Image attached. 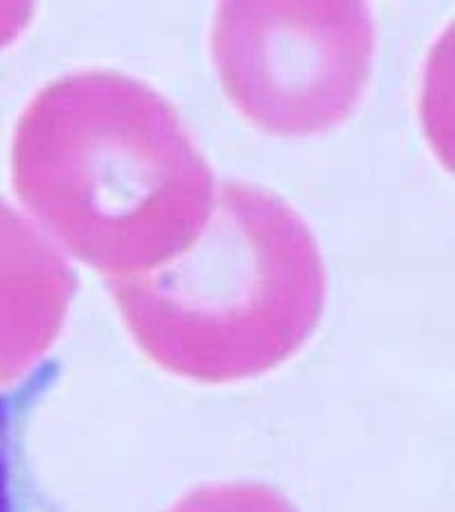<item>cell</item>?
I'll return each instance as SVG.
<instances>
[{"label":"cell","mask_w":455,"mask_h":512,"mask_svg":"<svg viewBox=\"0 0 455 512\" xmlns=\"http://www.w3.org/2000/svg\"><path fill=\"white\" fill-rule=\"evenodd\" d=\"M175 512H298L281 492L265 484L205 486L187 496Z\"/></svg>","instance_id":"3"},{"label":"cell","mask_w":455,"mask_h":512,"mask_svg":"<svg viewBox=\"0 0 455 512\" xmlns=\"http://www.w3.org/2000/svg\"><path fill=\"white\" fill-rule=\"evenodd\" d=\"M155 295L159 344L190 378H253L291 358L317 328L326 271L305 219L275 192L226 180L201 235Z\"/></svg>","instance_id":"1"},{"label":"cell","mask_w":455,"mask_h":512,"mask_svg":"<svg viewBox=\"0 0 455 512\" xmlns=\"http://www.w3.org/2000/svg\"><path fill=\"white\" fill-rule=\"evenodd\" d=\"M377 26L362 0H222L211 54L223 91L270 134L345 122L369 82Z\"/></svg>","instance_id":"2"}]
</instances>
